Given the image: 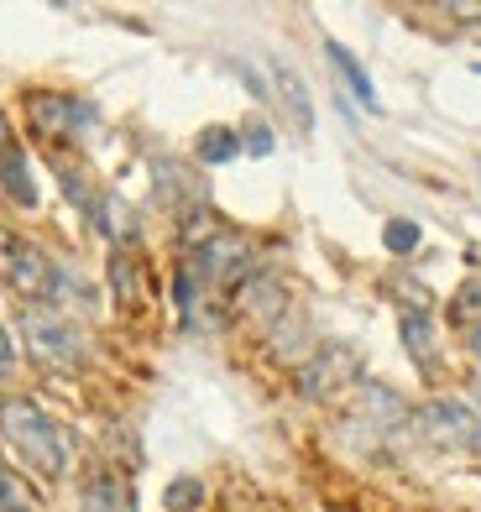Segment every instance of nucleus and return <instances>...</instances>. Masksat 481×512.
<instances>
[{
    "label": "nucleus",
    "mask_w": 481,
    "mask_h": 512,
    "mask_svg": "<svg viewBox=\"0 0 481 512\" xmlns=\"http://www.w3.org/2000/svg\"><path fill=\"white\" fill-rule=\"evenodd\" d=\"M0 439L16 450L21 465H32L37 476L58 481L74 465V439L53 413H42L32 398H0Z\"/></svg>",
    "instance_id": "nucleus-1"
},
{
    "label": "nucleus",
    "mask_w": 481,
    "mask_h": 512,
    "mask_svg": "<svg viewBox=\"0 0 481 512\" xmlns=\"http://www.w3.org/2000/svg\"><path fill=\"white\" fill-rule=\"evenodd\" d=\"M0 283H6L11 293H21L27 304L48 309L58 298V267L53 256L32 246L27 236H16V230H0Z\"/></svg>",
    "instance_id": "nucleus-2"
},
{
    "label": "nucleus",
    "mask_w": 481,
    "mask_h": 512,
    "mask_svg": "<svg viewBox=\"0 0 481 512\" xmlns=\"http://www.w3.org/2000/svg\"><path fill=\"white\" fill-rule=\"evenodd\" d=\"M21 340H27V356L42 371H79V361H84V335L53 309L21 314Z\"/></svg>",
    "instance_id": "nucleus-3"
},
{
    "label": "nucleus",
    "mask_w": 481,
    "mask_h": 512,
    "mask_svg": "<svg viewBox=\"0 0 481 512\" xmlns=\"http://www.w3.org/2000/svg\"><path fill=\"white\" fill-rule=\"evenodd\" d=\"M476 424H481V418H476L466 403H450V398L419 408V429H424V439H434V445H445V450H471Z\"/></svg>",
    "instance_id": "nucleus-4"
},
{
    "label": "nucleus",
    "mask_w": 481,
    "mask_h": 512,
    "mask_svg": "<svg viewBox=\"0 0 481 512\" xmlns=\"http://www.w3.org/2000/svg\"><path fill=\"white\" fill-rule=\"evenodd\" d=\"M356 382V351L351 345H325L304 371H299V387L309 392V398H335L340 387Z\"/></svg>",
    "instance_id": "nucleus-5"
},
{
    "label": "nucleus",
    "mask_w": 481,
    "mask_h": 512,
    "mask_svg": "<svg viewBox=\"0 0 481 512\" xmlns=\"http://www.w3.org/2000/svg\"><path fill=\"white\" fill-rule=\"evenodd\" d=\"M84 512H136L131 476L116 471V465H100V471L84 481Z\"/></svg>",
    "instance_id": "nucleus-6"
},
{
    "label": "nucleus",
    "mask_w": 481,
    "mask_h": 512,
    "mask_svg": "<svg viewBox=\"0 0 481 512\" xmlns=\"http://www.w3.org/2000/svg\"><path fill=\"white\" fill-rule=\"evenodd\" d=\"M32 115H37V131H48V136H84L89 131V105L68 100V95H32Z\"/></svg>",
    "instance_id": "nucleus-7"
},
{
    "label": "nucleus",
    "mask_w": 481,
    "mask_h": 512,
    "mask_svg": "<svg viewBox=\"0 0 481 512\" xmlns=\"http://www.w3.org/2000/svg\"><path fill=\"white\" fill-rule=\"evenodd\" d=\"M0 194H6L11 204H21V209H32L37 204V183H32V162H27V152H0Z\"/></svg>",
    "instance_id": "nucleus-8"
},
{
    "label": "nucleus",
    "mask_w": 481,
    "mask_h": 512,
    "mask_svg": "<svg viewBox=\"0 0 481 512\" xmlns=\"http://www.w3.org/2000/svg\"><path fill=\"white\" fill-rule=\"evenodd\" d=\"M325 53H330V63L340 68V79L351 84V95H356L361 105H377V89H372V79H366V68H361L346 48H340V42H325Z\"/></svg>",
    "instance_id": "nucleus-9"
},
{
    "label": "nucleus",
    "mask_w": 481,
    "mask_h": 512,
    "mask_svg": "<svg viewBox=\"0 0 481 512\" xmlns=\"http://www.w3.org/2000/svg\"><path fill=\"white\" fill-rule=\"evenodd\" d=\"M194 147H199L204 162H231V157H241V136L231 126H210V131H199Z\"/></svg>",
    "instance_id": "nucleus-10"
},
{
    "label": "nucleus",
    "mask_w": 481,
    "mask_h": 512,
    "mask_svg": "<svg viewBox=\"0 0 481 512\" xmlns=\"http://www.w3.org/2000/svg\"><path fill=\"white\" fill-rule=\"evenodd\" d=\"M403 345L414 361H434V319L429 314H403Z\"/></svg>",
    "instance_id": "nucleus-11"
},
{
    "label": "nucleus",
    "mask_w": 481,
    "mask_h": 512,
    "mask_svg": "<svg viewBox=\"0 0 481 512\" xmlns=\"http://www.w3.org/2000/svg\"><path fill=\"white\" fill-rule=\"evenodd\" d=\"M278 89H283V100L293 105V121H299V126L309 131V126H314V115H309V95H304L299 74H288V68H278Z\"/></svg>",
    "instance_id": "nucleus-12"
},
{
    "label": "nucleus",
    "mask_w": 481,
    "mask_h": 512,
    "mask_svg": "<svg viewBox=\"0 0 481 512\" xmlns=\"http://www.w3.org/2000/svg\"><path fill=\"white\" fill-rule=\"evenodd\" d=\"M414 246H419V225H414V220H387V251L408 256Z\"/></svg>",
    "instance_id": "nucleus-13"
},
{
    "label": "nucleus",
    "mask_w": 481,
    "mask_h": 512,
    "mask_svg": "<svg viewBox=\"0 0 481 512\" xmlns=\"http://www.w3.org/2000/svg\"><path fill=\"white\" fill-rule=\"evenodd\" d=\"M199 502H204V486H199L194 476L173 481V492H168V507H173V512H194Z\"/></svg>",
    "instance_id": "nucleus-14"
},
{
    "label": "nucleus",
    "mask_w": 481,
    "mask_h": 512,
    "mask_svg": "<svg viewBox=\"0 0 481 512\" xmlns=\"http://www.w3.org/2000/svg\"><path fill=\"white\" fill-rule=\"evenodd\" d=\"M471 309H481V277H471V283L455 293V319H471Z\"/></svg>",
    "instance_id": "nucleus-15"
},
{
    "label": "nucleus",
    "mask_w": 481,
    "mask_h": 512,
    "mask_svg": "<svg viewBox=\"0 0 481 512\" xmlns=\"http://www.w3.org/2000/svg\"><path fill=\"white\" fill-rule=\"evenodd\" d=\"M16 371V340H11V330L0 324V377H11Z\"/></svg>",
    "instance_id": "nucleus-16"
},
{
    "label": "nucleus",
    "mask_w": 481,
    "mask_h": 512,
    "mask_svg": "<svg viewBox=\"0 0 481 512\" xmlns=\"http://www.w3.org/2000/svg\"><path fill=\"white\" fill-rule=\"evenodd\" d=\"M246 147H251V157H267L272 152V131L267 126H251L246 131Z\"/></svg>",
    "instance_id": "nucleus-17"
},
{
    "label": "nucleus",
    "mask_w": 481,
    "mask_h": 512,
    "mask_svg": "<svg viewBox=\"0 0 481 512\" xmlns=\"http://www.w3.org/2000/svg\"><path fill=\"white\" fill-rule=\"evenodd\" d=\"M455 21H481V6H450Z\"/></svg>",
    "instance_id": "nucleus-18"
},
{
    "label": "nucleus",
    "mask_w": 481,
    "mask_h": 512,
    "mask_svg": "<svg viewBox=\"0 0 481 512\" xmlns=\"http://www.w3.org/2000/svg\"><path fill=\"white\" fill-rule=\"evenodd\" d=\"M0 152H11V121H6V110H0Z\"/></svg>",
    "instance_id": "nucleus-19"
},
{
    "label": "nucleus",
    "mask_w": 481,
    "mask_h": 512,
    "mask_svg": "<svg viewBox=\"0 0 481 512\" xmlns=\"http://www.w3.org/2000/svg\"><path fill=\"white\" fill-rule=\"evenodd\" d=\"M471 351H476V356H481V319H476V324H471Z\"/></svg>",
    "instance_id": "nucleus-20"
},
{
    "label": "nucleus",
    "mask_w": 481,
    "mask_h": 512,
    "mask_svg": "<svg viewBox=\"0 0 481 512\" xmlns=\"http://www.w3.org/2000/svg\"><path fill=\"white\" fill-rule=\"evenodd\" d=\"M471 450H481V424H476V439H471Z\"/></svg>",
    "instance_id": "nucleus-21"
},
{
    "label": "nucleus",
    "mask_w": 481,
    "mask_h": 512,
    "mask_svg": "<svg viewBox=\"0 0 481 512\" xmlns=\"http://www.w3.org/2000/svg\"><path fill=\"white\" fill-rule=\"evenodd\" d=\"M6 481H11V476H6V465H0V486H6Z\"/></svg>",
    "instance_id": "nucleus-22"
}]
</instances>
